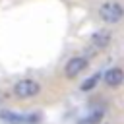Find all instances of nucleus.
I'll list each match as a JSON object with an SVG mask.
<instances>
[{
    "label": "nucleus",
    "mask_w": 124,
    "mask_h": 124,
    "mask_svg": "<svg viewBox=\"0 0 124 124\" xmlns=\"http://www.w3.org/2000/svg\"><path fill=\"white\" fill-rule=\"evenodd\" d=\"M99 17L105 21V23H118L122 17H124V8L118 4V2H105L99 6Z\"/></svg>",
    "instance_id": "1"
},
{
    "label": "nucleus",
    "mask_w": 124,
    "mask_h": 124,
    "mask_svg": "<svg viewBox=\"0 0 124 124\" xmlns=\"http://www.w3.org/2000/svg\"><path fill=\"white\" fill-rule=\"evenodd\" d=\"M12 93H14L17 99H33V97H37V95L41 93V85H39V81L25 78V79L16 81Z\"/></svg>",
    "instance_id": "2"
},
{
    "label": "nucleus",
    "mask_w": 124,
    "mask_h": 124,
    "mask_svg": "<svg viewBox=\"0 0 124 124\" xmlns=\"http://www.w3.org/2000/svg\"><path fill=\"white\" fill-rule=\"evenodd\" d=\"M0 120L6 124H37L39 116L37 114H17L12 110H0Z\"/></svg>",
    "instance_id": "3"
},
{
    "label": "nucleus",
    "mask_w": 124,
    "mask_h": 124,
    "mask_svg": "<svg viewBox=\"0 0 124 124\" xmlns=\"http://www.w3.org/2000/svg\"><path fill=\"white\" fill-rule=\"evenodd\" d=\"M85 68H87V58H83V56H74V58H70V60L66 62L64 76H66L68 79L78 78V76H79Z\"/></svg>",
    "instance_id": "4"
},
{
    "label": "nucleus",
    "mask_w": 124,
    "mask_h": 124,
    "mask_svg": "<svg viewBox=\"0 0 124 124\" xmlns=\"http://www.w3.org/2000/svg\"><path fill=\"white\" fill-rule=\"evenodd\" d=\"M110 39H112L110 31H107V29H101V31H95V33L91 35V39H89V41H91V46H95V48L103 50V48H107V46H108Z\"/></svg>",
    "instance_id": "5"
},
{
    "label": "nucleus",
    "mask_w": 124,
    "mask_h": 124,
    "mask_svg": "<svg viewBox=\"0 0 124 124\" xmlns=\"http://www.w3.org/2000/svg\"><path fill=\"white\" fill-rule=\"evenodd\" d=\"M124 81V70L122 68H110L105 72V83L108 87H118Z\"/></svg>",
    "instance_id": "6"
},
{
    "label": "nucleus",
    "mask_w": 124,
    "mask_h": 124,
    "mask_svg": "<svg viewBox=\"0 0 124 124\" xmlns=\"http://www.w3.org/2000/svg\"><path fill=\"white\" fill-rule=\"evenodd\" d=\"M99 78H101L99 74H95V76H91V78H89L87 81H83V83H81V89H83V91H89V89H93V87L97 85V81H99Z\"/></svg>",
    "instance_id": "7"
},
{
    "label": "nucleus",
    "mask_w": 124,
    "mask_h": 124,
    "mask_svg": "<svg viewBox=\"0 0 124 124\" xmlns=\"http://www.w3.org/2000/svg\"><path fill=\"white\" fill-rule=\"evenodd\" d=\"M101 118H103V112L99 110V112H95V114H91L89 118H85V120H83V124H97V122H99Z\"/></svg>",
    "instance_id": "8"
}]
</instances>
